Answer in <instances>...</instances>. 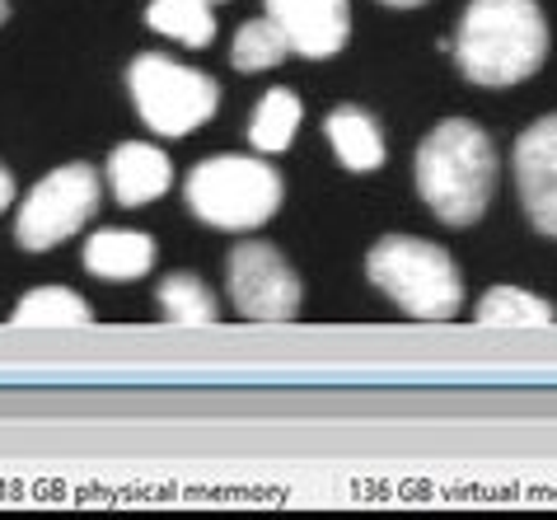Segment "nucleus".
<instances>
[{"instance_id":"16","label":"nucleus","mask_w":557,"mask_h":520,"mask_svg":"<svg viewBox=\"0 0 557 520\" xmlns=\"http://www.w3.org/2000/svg\"><path fill=\"white\" fill-rule=\"evenodd\" d=\"M300 99L290 95V89H268V95L258 99V109L249 117V141L253 150H262V156H276V150H286L290 141H296L300 132Z\"/></svg>"},{"instance_id":"22","label":"nucleus","mask_w":557,"mask_h":520,"mask_svg":"<svg viewBox=\"0 0 557 520\" xmlns=\"http://www.w3.org/2000/svg\"><path fill=\"white\" fill-rule=\"evenodd\" d=\"M211 5H215V0H211Z\"/></svg>"},{"instance_id":"18","label":"nucleus","mask_w":557,"mask_h":520,"mask_svg":"<svg viewBox=\"0 0 557 520\" xmlns=\"http://www.w3.org/2000/svg\"><path fill=\"white\" fill-rule=\"evenodd\" d=\"M290 48H286V38H282V28H276L268 14L262 20H249L235 34V42H230V61H235V71H272L276 61H282Z\"/></svg>"},{"instance_id":"20","label":"nucleus","mask_w":557,"mask_h":520,"mask_svg":"<svg viewBox=\"0 0 557 520\" xmlns=\"http://www.w3.org/2000/svg\"><path fill=\"white\" fill-rule=\"evenodd\" d=\"M380 5H398V10H412V5H426V0H380Z\"/></svg>"},{"instance_id":"3","label":"nucleus","mask_w":557,"mask_h":520,"mask_svg":"<svg viewBox=\"0 0 557 520\" xmlns=\"http://www.w3.org/2000/svg\"><path fill=\"white\" fill-rule=\"evenodd\" d=\"M188 211L211 231H258L282 207V174L258 156H211L183 183Z\"/></svg>"},{"instance_id":"1","label":"nucleus","mask_w":557,"mask_h":520,"mask_svg":"<svg viewBox=\"0 0 557 520\" xmlns=\"http://www.w3.org/2000/svg\"><path fill=\"white\" fill-rule=\"evenodd\" d=\"M450 48L473 85H520L548 57V20L534 0H473Z\"/></svg>"},{"instance_id":"17","label":"nucleus","mask_w":557,"mask_h":520,"mask_svg":"<svg viewBox=\"0 0 557 520\" xmlns=\"http://www.w3.org/2000/svg\"><path fill=\"white\" fill-rule=\"evenodd\" d=\"M160 310H164V319H174V324H193V329L221 319L215 296L207 290L202 277H193V272H174V277L160 282Z\"/></svg>"},{"instance_id":"11","label":"nucleus","mask_w":557,"mask_h":520,"mask_svg":"<svg viewBox=\"0 0 557 520\" xmlns=\"http://www.w3.org/2000/svg\"><path fill=\"white\" fill-rule=\"evenodd\" d=\"M154 239L141 231H95L85 239V272L103 282H141L154 268Z\"/></svg>"},{"instance_id":"13","label":"nucleus","mask_w":557,"mask_h":520,"mask_svg":"<svg viewBox=\"0 0 557 520\" xmlns=\"http://www.w3.org/2000/svg\"><path fill=\"white\" fill-rule=\"evenodd\" d=\"M89 305L85 296H75V290L66 286H38V290H28V296L14 305V314H10V324H28V329H85L89 324Z\"/></svg>"},{"instance_id":"9","label":"nucleus","mask_w":557,"mask_h":520,"mask_svg":"<svg viewBox=\"0 0 557 520\" xmlns=\"http://www.w3.org/2000/svg\"><path fill=\"white\" fill-rule=\"evenodd\" d=\"M516 188L534 231L557 239V113L539 117L516 141Z\"/></svg>"},{"instance_id":"21","label":"nucleus","mask_w":557,"mask_h":520,"mask_svg":"<svg viewBox=\"0 0 557 520\" xmlns=\"http://www.w3.org/2000/svg\"><path fill=\"white\" fill-rule=\"evenodd\" d=\"M5 14H10V0H0V24H5Z\"/></svg>"},{"instance_id":"2","label":"nucleus","mask_w":557,"mask_h":520,"mask_svg":"<svg viewBox=\"0 0 557 520\" xmlns=\"http://www.w3.org/2000/svg\"><path fill=\"white\" fill-rule=\"evenodd\" d=\"M417 193L445 225H473L497 193V146L463 117L441 122L417 146Z\"/></svg>"},{"instance_id":"12","label":"nucleus","mask_w":557,"mask_h":520,"mask_svg":"<svg viewBox=\"0 0 557 520\" xmlns=\"http://www.w3.org/2000/svg\"><path fill=\"white\" fill-rule=\"evenodd\" d=\"M329 141H333V156L347 164L351 174H370L384 164V132L380 122L361 113V109H333L329 113Z\"/></svg>"},{"instance_id":"8","label":"nucleus","mask_w":557,"mask_h":520,"mask_svg":"<svg viewBox=\"0 0 557 520\" xmlns=\"http://www.w3.org/2000/svg\"><path fill=\"white\" fill-rule=\"evenodd\" d=\"M286 48L309 61L337 57L351 38V0H262Z\"/></svg>"},{"instance_id":"19","label":"nucleus","mask_w":557,"mask_h":520,"mask_svg":"<svg viewBox=\"0 0 557 520\" xmlns=\"http://www.w3.org/2000/svg\"><path fill=\"white\" fill-rule=\"evenodd\" d=\"M10 202H14V174L5 170V164H0V216L10 211Z\"/></svg>"},{"instance_id":"14","label":"nucleus","mask_w":557,"mask_h":520,"mask_svg":"<svg viewBox=\"0 0 557 520\" xmlns=\"http://www.w3.org/2000/svg\"><path fill=\"white\" fill-rule=\"evenodd\" d=\"M146 24L154 34L183 42V48H211V38H215L211 0H150Z\"/></svg>"},{"instance_id":"15","label":"nucleus","mask_w":557,"mask_h":520,"mask_svg":"<svg viewBox=\"0 0 557 520\" xmlns=\"http://www.w3.org/2000/svg\"><path fill=\"white\" fill-rule=\"evenodd\" d=\"M553 319H557L553 305L520 286H492L478 300V324H487V329H544Z\"/></svg>"},{"instance_id":"7","label":"nucleus","mask_w":557,"mask_h":520,"mask_svg":"<svg viewBox=\"0 0 557 520\" xmlns=\"http://www.w3.org/2000/svg\"><path fill=\"white\" fill-rule=\"evenodd\" d=\"M225 282H230V300L244 319H262V324H282L296 319L300 310V277L272 244L249 239L230 253L225 263Z\"/></svg>"},{"instance_id":"10","label":"nucleus","mask_w":557,"mask_h":520,"mask_svg":"<svg viewBox=\"0 0 557 520\" xmlns=\"http://www.w3.org/2000/svg\"><path fill=\"white\" fill-rule=\"evenodd\" d=\"M108 193L117 197L122 207H150L160 202L174 183V164L160 146L150 141H122L113 156H108V170H103Z\"/></svg>"},{"instance_id":"6","label":"nucleus","mask_w":557,"mask_h":520,"mask_svg":"<svg viewBox=\"0 0 557 520\" xmlns=\"http://www.w3.org/2000/svg\"><path fill=\"white\" fill-rule=\"evenodd\" d=\"M99 170L95 164H61L48 178H38L24 193L20 216H14V239L24 253H48L71 235H81L99 211Z\"/></svg>"},{"instance_id":"4","label":"nucleus","mask_w":557,"mask_h":520,"mask_svg":"<svg viewBox=\"0 0 557 520\" xmlns=\"http://www.w3.org/2000/svg\"><path fill=\"white\" fill-rule=\"evenodd\" d=\"M366 277L412 319H455L463 305V282L450 253L412 235L380 239L366 258Z\"/></svg>"},{"instance_id":"5","label":"nucleus","mask_w":557,"mask_h":520,"mask_svg":"<svg viewBox=\"0 0 557 520\" xmlns=\"http://www.w3.org/2000/svg\"><path fill=\"white\" fill-rule=\"evenodd\" d=\"M127 89L136 113H141V122L154 136H193L221 109V85L164 52L136 57L127 66Z\"/></svg>"}]
</instances>
